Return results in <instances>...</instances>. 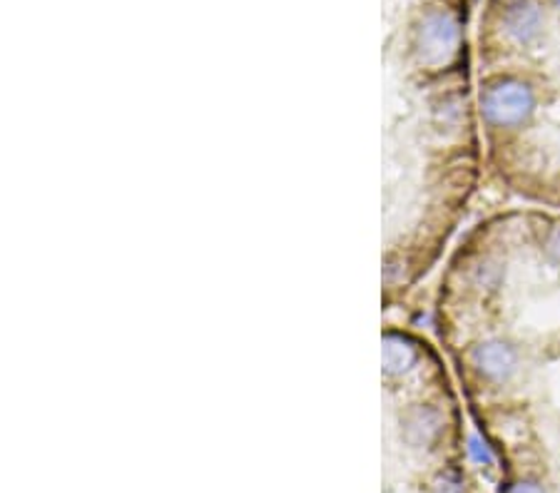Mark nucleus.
Masks as SVG:
<instances>
[{"label": "nucleus", "instance_id": "1", "mask_svg": "<svg viewBox=\"0 0 560 493\" xmlns=\"http://www.w3.org/2000/svg\"><path fill=\"white\" fill-rule=\"evenodd\" d=\"M538 97L530 83L513 75H499L481 87L478 110L483 122L495 132L526 128L538 110Z\"/></svg>", "mask_w": 560, "mask_h": 493}, {"label": "nucleus", "instance_id": "2", "mask_svg": "<svg viewBox=\"0 0 560 493\" xmlns=\"http://www.w3.org/2000/svg\"><path fill=\"white\" fill-rule=\"evenodd\" d=\"M458 48L460 25L454 13L446 11V8H439V11H429L421 17L417 33H413V52H417L421 66H448L456 58Z\"/></svg>", "mask_w": 560, "mask_h": 493}, {"label": "nucleus", "instance_id": "3", "mask_svg": "<svg viewBox=\"0 0 560 493\" xmlns=\"http://www.w3.org/2000/svg\"><path fill=\"white\" fill-rule=\"evenodd\" d=\"M468 366L478 382L489 387H505L521 369L518 347L503 337H489L468 349Z\"/></svg>", "mask_w": 560, "mask_h": 493}, {"label": "nucleus", "instance_id": "4", "mask_svg": "<svg viewBox=\"0 0 560 493\" xmlns=\"http://www.w3.org/2000/svg\"><path fill=\"white\" fill-rule=\"evenodd\" d=\"M501 25L513 43L530 45L544 28V13L536 0H509L501 13Z\"/></svg>", "mask_w": 560, "mask_h": 493}, {"label": "nucleus", "instance_id": "5", "mask_svg": "<svg viewBox=\"0 0 560 493\" xmlns=\"http://www.w3.org/2000/svg\"><path fill=\"white\" fill-rule=\"evenodd\" d=\"M404 434L406 442L417 448L431 446L439 442V436L444 434V414L431 403H421V407L411 409L404 419Z\"/></svg>", "mask_w": 560, "mask_h": 493}, {"label": "nucleus", "instance_id": "6", "mask_svg": "<svg viewBox=\"0 0 560 493\" xmlns=\"http://www.w3.org/2000/svg\"><path fill=\"white\" fill-rule=\"evenodd\" d=\"M419 349L404 334H386L384 339V374L399 379L417 369Z\"/></svg>", "mask_w": 560, "mask_h": 493}, {"label": "nucleus", "instance_id": "7", "mask_svg": "<svg viewBox=\"0 0 560 493\" xmlns=\"http://www.w3.org/2000/svg\"><path fill=\"white\" fill-rule=\"evenodd\" d=\"M540 253L550 267L560 269V222H550L540 237Z\"/></svg>", "mask_w": 560, "mask_h": 493}, {"label": "nucleus", "instance_id": "8", "mask_svg": "<svg viewBox=\"0 0 560 493\" xmlns=\"http://www.w3.org/2000/svg\"><path fill=\"white\" fill-rule=\"evenodd\" d=\"M509 493H548V489L544 486L540 481H533V479H523L516 481L513 486L509 489Z\"/></svg>", "mask_w": 560, "mask_h": 493}, {"label": "nucleus", "instance_id": "9", "mask_svg": "<svg viewBox=\"0 0 560 493\" xmlns=\"http://www.w3.org/2000/svg\"><path fill=\"white\" fill-rule=\"evenodd\" d=\"M471 454L478 463H491V459H493L489 446H486L481 438H471Z\"/></svg>", "mask_w": 560, "mask_h": 493}, {"label": "nucleus", "instance_id": "10", "mask_svg": "<svg viewBox=\"0 0 560 493\" xmlns=\"http://www.w3.org/2000/svg\"><path fill=\"white\" fill-rule=\"evenodd\" d=\"M556 3H558V8H560V0H556Z\"/></svg>", "mask_w": 560, "mask_h": 493}]
</instances>
